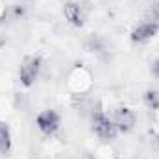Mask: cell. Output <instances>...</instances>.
I'll return each mask as SVG.
<instances>
[{
    "mask_svg": "<svg viewBox=\"0 0 159 159\" xmlns=\"http://www.w3.org/2000/svg\"><path fill=\"white\" fill-rule=\"evenodd\" d=\"M152 74H154L156 78H159V59L152 63Z\"/></svg>",
    "mask_w": 159,
    "mask_h": 159,
    "instance_id": "9",
    "label": "cell"
},
{
    "mask_svg": "<svg viewBox=\"0 0 159 159\" xmlns=\"http://www.w3.org/2000/svg\"><path fill=\"white\" fill-rule=\"evenodd\" d=\"M37 128L44 135H54L59 128V115L52 109H46L37 115Z\"/></svg>",
    "mask_w": 159,
    "mask_h": 159,
    "instance_id": "3",
    "label": "cell"
},
{
    "mask_svg": "<svg viewBox=\"0 0 159 159\" xmlns=\"http://www.w3.org/2000/svg\"><path fill=\"white\" fill-rule=\"evenodd\" d=\"M159 30V22L156 20H144V22H141L133 32H131V41H135V43H144V41L152 39L156 34H157Z\"/></svg>",
    "mask_w": 159,
    "mask_h": 159,
    "instance_id": "4",
    "label": "cell"
},
{
    "mask_svg": "<svg viewBox=\"0 0 159 159\" xmlns=\"http://www.w3.org/2000/svg\"><path fill=\"white\" fill-rule=\"evenodd\" d=\"M39 70H41V59L39 57H35V56L26 57L24 63H22V67H20V83L26 85V87H30L37 80Z\"/></svg>",
    "mask_w": 159,
    "mask_h": 159,
    "instance_id": "2",
    "label": "cell"
},
{
    "mask_svg": "<svg viewBox=\"0 0 159 159\" xmlns=\"http://www.w3.org/2000/svg\"><path fill=\"white\" fill-rule=\"evenodd\" d=\"M113 122H115L117 129H120V131H129L135 126V113L131 109H128V107H119L115 111V120Z\"/></svg>",
    "mask_w": 159,
    "mask_h": 159,
    "instance_id": "5",
    "label": "cell"
},
{
    "mask_svg": "<svg viewBox=\"0 0 159 159\" xmlns=\"http://www.w3.org/2000/svg\"><path fill=\"white\" fill-rule=\"evenodd\" d=\"M63 11H65V17L70 24L83 26V22H85V7L83 6H80L76 2H69V4H65Z\"/></svg>",
    "mask_w": 159,
    "mask_h": 159,
    "instance_id": "6",
    "label": "cell"
},
{
    "mask_svg": "<svg viewBox=\"0 0 159 159\" xmlns=\"http://www.w3.org/2000/svg\"><path fill=\"white\" fill-rule=\"evenodd\" d=\"M144 104L150 107V109H159V91H146L144 94Z\"/></svg>",
    "mask_w": 159,
    "mask_h": 159,
    "instance_id": "8",
    "label": "cell"
},
{
    "mask_svg": "<svg viewBox=\"0 0 159 159\" xmlns=\"http://www.w3.org/2000/svg\"><path fill=\"white\" fill-rule=\"evenodd\" d=\"M93 131L102 139V141H113L115 137H117V126H115V122L109 119V117H106L102 111H96L94 115H93Z\"/></svg>",
    "mask_w": 159,
    "mask_h": 159,
    "instance_id": "1",
    "label": "cell"
},
{
    "mask_svg": "<svg viewBox=\"0 0 159 159\" xmlns=\"http://www.w3.org/2000/svg\"><path fill=\"white\" fill-rule=\"evenodd\" d=\"M11 148V133L7 124L0 122V154H7Z\"/></svg>",
    "mask_w": 159,
    "mask_h": 159,
    "instance_id": "7",
    "label": "cell"
}]
</instances>
